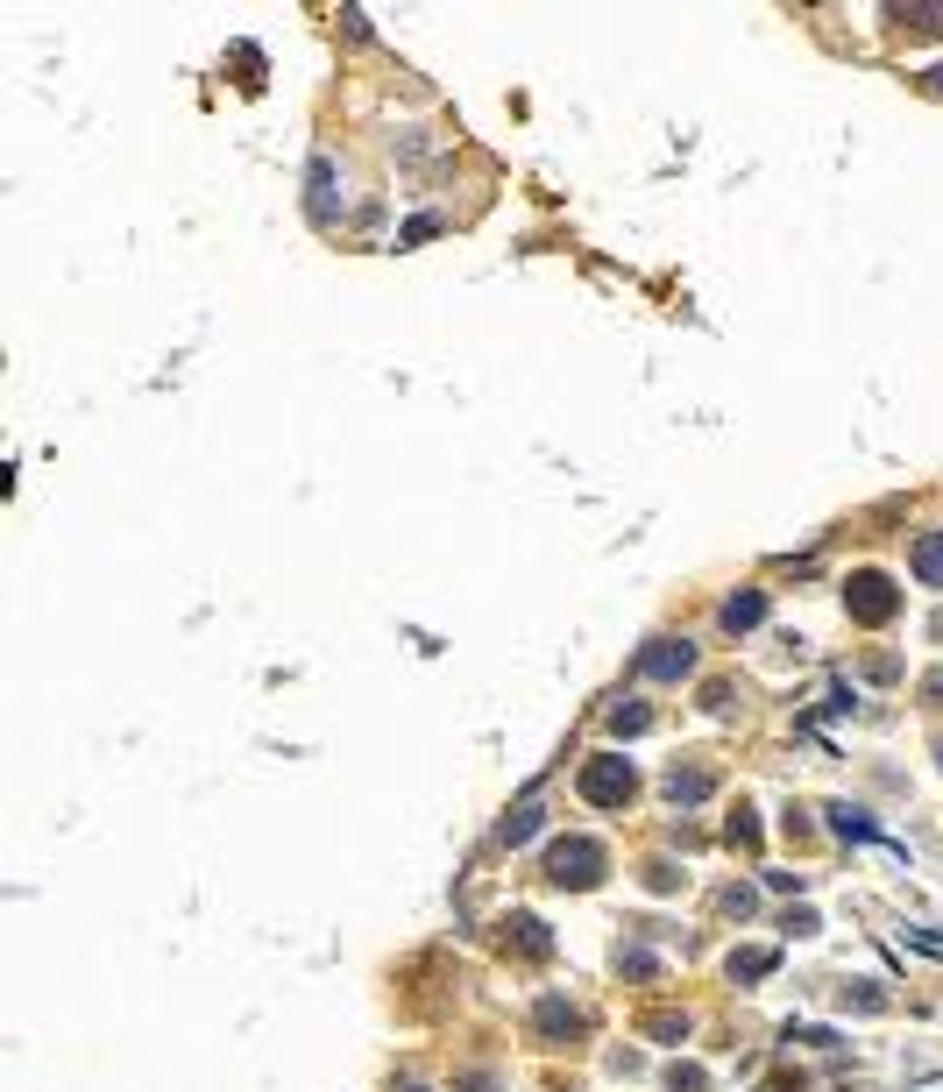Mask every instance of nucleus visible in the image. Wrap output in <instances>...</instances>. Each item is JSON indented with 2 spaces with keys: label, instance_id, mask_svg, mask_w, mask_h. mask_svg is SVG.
<instances>
[{
  "label": "nucleus",
  "instance_id": "obj_2",
  "mask_svg": "<svg viewBox=\"0 0 943 1092\" xmlns=\"http://www.w3.org/2000/svg\"><path fill=\"white\" fill-rule=\"evenodd\" d=\"M546 873H554L561 887H596L603 880V851L589 837H561L554 851H546Z\"/></svg>",
  "mask_w": 943,
  "mask_h": 1092
},
{
  "label": "nucleus",
  "instance_id": "obj_12",
  "mask_svg": "<svg viewBox=\"0 0 943 1092\" xmlns=\"http://www.w3.org/2000/svg\"><path fill=\"white\" fill-rule=\"evenodd\" d=\"M532 830H539V809H518V816H511V823H504V844H525V837H532Z\"/></svg>",
  "mask_w": 943,
  "mask_h": 1092
},
{
  "label": "nucleus",
  "instance_id": "obj_1",
  "mask_svg": "<svg viewBox=\"0 0 943 1092\" xmlns=\"http://www.w3.org/2000/svg\"><path fill=\"white\" fill-rule=\"evenodd\" d=\"M639 795V773H632V759L624 752H596L589 766H582V802L589 809H624Z\"/></svg>",
  "mask_w": 943,
  "mask_h": 1092
},
{
  "label": "nucleus",
  "instance_id": "obj_4",
  "mask_svg": "<svg viewBox=\"0 0 943 1092\" xmlns=\"http://www.w3.org/2000/svg\"><path fill=\"white\" fill-rule=\"evenodd\" d=\"M688 667H695V653H688L681 639H660V646L639 653V674H653V681H681Z\"/></svg>",
  "mask_w": 943,
  "mask_h": 1092
},
{
  "label": "nucleus",
  "instance_id": "obj_3",
  "mask_svg": "<svg viewBox=\"0 0 943 1092\" xmlns=\"http://www.w3.org/2000/svg\"><path fill=\"white\" fill-rule=\"evenodd\" d=\"M894 603H901V596H894V582H887V575H873V568L844 582V610H851L858 624H887V617H894Z\"/></svg>",
  "mask_w": 943,
  "mask_h": 1092
},
{
  "label": "nucleus",
  "instance_id": "obj_13",
  "mask_svg": "<svg viewBox=\"0 0 943 1092\" xmlns=\"http://www.w3.org/2000/svg\"><path fill=\"white\" fill-rule=\"evenodd\" d=\"M731 844H759V823L752 816H731Z\"/></svg>",
  "mask_w": 943,
  "mask_h": 1092
},
{
  "label": "nucleus",
  "instance_id": "obj_8",
  "mask_svg": "<svg viewBox=\"0 0 943 1092\" xmlns=\"http://www.w3.org/2000/svg\"><path fill=\"white\" fill-rule=\"evenodd\" d=\"M773 965H780V951H731V979H759Z\"/></svg>",
  "mask_w": 943,
  "mask_h": 1092
},
{
  "label": "nucleus",
  "instance_id": "obj_15",
  "mask_svg": "<svg viewBox=\"0 0 943 1092\" xmlns=\"http://www.w3.org/2000/svg\"><path fill=\"white\" fill-rule=\"evenodd\" d=\"M929 86H936V93H943V64H936V71H929Z\"/></svg>",
  "mask_w": 943,
  "mask_h": 1092
},
{
  "label": "nucleus",
  "instance_id": "obj_14",
  "mask_svg": "<svg viewBox=\"0 0 943 1092\" xmlns=\"http://www.w3.org/2000/svg\"><path fill=\"white\" fill-rule=\"evenodd\" d=\"M667 1085H674V1092H702V1071H674Z\"/></svg>",
  "mask_w": 943,
  "mask_h": 1092
},
{
  "label": "nucleus",
  "instance_id": "obj_5",
  "mask_svg": "<svg viewBox=\"0 0 943 1092\" xmlns=\"http://www.w3.org/2000/svg\"><path fill=\"white\" fill-rule=\"evenodd\" d=\"M915 582L943 589V532H922V539H915Z\"/></svg>",
  "mask_w": 943,
  "mask_h": 1092
},
{
  "label": "nucleus",
  "instance_id": "obj_9",
  "mask_svg": "<svg viewBox=\"0 0 943 1092\" xmlns=\"http://www.w3.org/2000/svg\"><path fill=\"white\" fill-rule=\"evenodd\" d=\"M667 795H674V802H702V795H710V773H674Z\"/></svg>",
  "mask_w": 943,
  "mask_h": 1092
},
{
  "label": "nucleus",
  "instance_id": "obj_7",
  "mask_svg": "<svg viewBox=\"0 0 943 1092\" xmlns=\"http://www.w3.org/2000/svg\"><path fill=\"white\" fill-rule=\"evenodd\" d=\"M759 617H766V596H759V589H745V596L724 603V624H731V632H752Z\"/></svg>",
  "mask_w": 943,
  "mask_h": 1092
},
{
  "label": "nucleus",
  "instance_id": "obj_11",
  "mask_svg": "<svg viewBox=\"0 0 943 1092\" xmlns=\"http://www.w3.org/2000/svg\"><path fill=\"white\" fill-rule=\"evenodd\" d=\"M539 1029H546V1036H561V1029H575V1007H561V1000H546V1007H539Z\"/></svg>",
  "mask_w": 943,
  "mask_h": 1092
},
{
  "label": "nucleus",
  "instance_id": "obj_10",
  "mask_svg": "<svg viewBox=\"0 0 943 1092\" xmlns=\"http://www.w3.org/2000/svg\"><path fill=\"white\" fill-rule=\"evenodd\" d=\"M646 724H653L646 702H617V710H610V731H646Z\"/></svg>",
  "mask_w": 943,
  "mask_h": 1092
},
{
  "label": "nucleus",
  "instance_id": "obj_6",
  "mask_svg": "<svg viewBox=\"0 0 943 1092\" xmlns=\"http://www.w3.org/2000/svg\"><path fill=\"white\" fill-rule=\"evenodd\" d=\"M504 944H518L525 958H546V944H554V936L539 929V915H511V929H504Z\"/></svg>",
  "mask_w": 943,
  "mask_h": 1092
}]
</instances>
